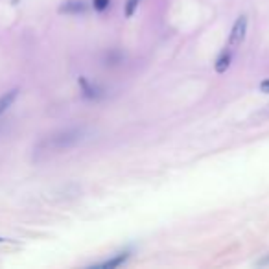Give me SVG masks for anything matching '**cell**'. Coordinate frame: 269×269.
<instances>
[{
  "label": "cell",
  "instance_id": "obj_4",
  "mask_svg": "<svg viewBox=\"0 0 269 269\" xmlns=\"http://www.w3.org/2000/svg\"><path fill=\"white\" fill-rule=\"evenodd\" d=\"M17 96H19V89L8 91L6 94H2V96H0V116L4 115V113H6V111L13 105V101L17 100Z\"/></svg>",
  "mask_w": 269,
  "mask_h": 269
},
{
  "label": "cell",
  "instance_id": "obj_12",
  "mask_svg": "<svg viewBox=\"0 0 269 269\" xmlns=\"http://www.w3.org/2000/svg\"><path fill=\"white\" fill-rule=\"evenodd\" d=\"M0 242H4V238H0Z\"/></svg>",
  "mask_w": 269,
  "mask_h": 269
},
{
  "label": "cell",
  "instance_id": "obj_7",
  "mask_svg": "<svg viewBox=\"0 0 269 269\" xmlns=\"http://www.w3.org/2000/svg\"><path fill=\"white\" fill-rule=\"evenodd\" d=\"M79 85L83 87V93H85V96H87V98H98V96H100L98 89H96V87H91V85H89V81H87L85 77H79Z\"/></svg>",
  "mask_w": 269,
  "mask_h": 269
},
{
  "label": "cell",
  "instance_id": "obj_6",
  "mask_svg": "<svg viewBox=\"0 0 269 269\" xmlns=\"http://www.w3.org/2000/svg\"><path fill=\"white\" fill-rule=\"evenodd\" d=\"M231 67V54L229 52H225V54H221L220 57H218V61H216L214 69L218 74H223L225 70Z\"/></svg>",
  "mask_w": 269,
  "mask_h": 269
},
{
  "label": "cell",
  "instance_id": "obj_2",
  "mask_svg": "<svg viewBox=\"0 0 269 269\" xmlns=\"http://www.w3.org/2000/svg\"><path fill=\"white\" fill-rule=\"evenodd\" d=\"M245 31H247V17L242 15L236 19V23L232 26L231 37H229V48H234L242 45V41L245 39Z\"/></svg>",
  "mask_w": 269,
  "mask_h": 269
},
{
  "label": "cell",
  "instance_id": "obj_1",
  "mask_svg": "<svg viewBox=\"0 0 269 269\" xmlns=\"http://www.w3.org/2000/svg\"><path fill=\"white\" fill-rule=\"evenodd\" d=\"M81 135L83 131L81 129H69L63 131V133H57L54 137H50L43 142V147L48 149V151H63V149H69L74 144H77L81 140Z\"/></svg>",
  "mask_w": 269,
  "mask_h": 269
},
{
  "label": "cell",
  "instance_id": "obj_5",
  "mask_svg": "<svg viewBox=\"0 0 269 269\" xmlns=\"http://www.w3.org/2000/svg\"><path fill=\"white\" fill-rule=\"evenodd\" d=\"M127 256H129V253L125 251V253H120L118 256H115V258H111V260L103 262V264H100L98 268H103V269H115L118 268V266H122L123 262L127 260Z\"/></svg>",
  "mask_w": 269,
  "mask_h": 269
},
{
  "label": "cell",
  "instance_id": "obj_11",
  "mask_svg": "<svg viewBox=\"0 0 269 269\" xmlns=\"http://www.w3.org/2000/svg\"><path fill=\"white\" fill-rule=\"evenodd\" d=\"M266 264H269V256H268V258H264V260L260 262V266H266Z\"/></svg>",
  "mask_w": 269,
  "mask_h": 269
},
{
  "label": "cell",
  "instance_id": "obj_8",
  "mask_svg": "<svg viewBox=\"0 0 269 269\" xmlns=\"http://www.w3.org/2000/svg\"><path fill=\"white\" fill-rule=\"evenodd\" d=\"M140 0H127L125 2V17L129 19V17H133V13H135V9L139 8Z\"/></svg>",
  "mask_w": 269,
  "mask_h": 269
},
{
  "label": "cell",
  "instance_id": "obj_10",
  "mask_svg": "<svg viewBox=\"0 0 269 269\" xmlns=\"http://www.w3.org/2000/svg\"><path fill=\"white\" fill-rule=\"evenodd\" d=\"M260 91L262 93H266V94H269V79H264L260 83Z\"/></svg>",
  "mask_w": 269,
  "mask_h": 269
},
{
  "label": "cell",
  "instance_id": "obj_9",
  "mask_svg": "<svg viewBox=\"0 0 269 269\" xmlns=\"http://www.w3.org/2000/svg\"><path fill=\"white\" fill-rule=\"evenodd\" d=\"M94 4V9H98V11H105V9L111 6V0H93Z\"/></svg>",
  "mask_w": 269,
  "mask_h": 269
},
{
  "label": "cell",
  "instance_id": "obj_3",
  "mask_svg": "<svg viewBox=\"0 0 269 269\" xmlns=\"http://www.w3.org/2000/svg\"><path fill=\"white\" fill-rule=\"evenodd\" d=\"M87 9V4L83 0H67L59 8V13H69V15H79Z\"/></svg>",
  "mask_w": 269,
  "mask_h": 269
}]
</instances>
